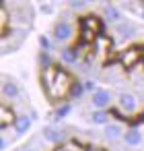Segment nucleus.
<instances>
[{
    "instance_id": "obj_1",
    "label": "nucleus",
    "mask_w": 144,
    "mask_h": 151,
    "mask_svg": "<svg viewBox=\"0 0 144 151\" xmlns=\"http://www.w3.org/2000/svg\"><path fill=\"white\" fill-rule=\"evenodd\" d=\"M72 35H74V25H72L70 21H58V23L54 25L52 40H54L56 44H66V42L72 40Z\"/></svg>"
},
{
    "instance_id": "obj_2",
    "label": "nucleus",
    "mask_w": 144,
    "mask_h": 151,
    "mask_svg": "<svg viewBox=\"0 0 144 151\" xmlns=\"http://www.w3.org/2000/svg\"><path fill=\"white\" fill-rule=\"evenodd\" d=\"M117 106H119V110L121 112H126V114H134L136 110H138V97L134 95V93H130V91H121L119 95H117Z\"/></svg>"
},
{
    "instance_id": "obj_3",
    "label": "nucleus",
    "mask_w": 144,
    "mask_h": 151,
    "mask_svg": "<svg viewBox=\"0 0 144 151\" xmlns=\"http://www.w3.org/2000/svg\"><path fill=\"white\" fill-rule=\"evenodd\" d=\"M91 104L95 110H105L109 104H111V91L105 89V87H99L93 95H91Z\"/></svg>"
},
{
    "instance_id": "obj_4",
    "label": "nucleus",
    "mask_w": 144,
    "mask_h": 151,
    "mask_svg": "<svg viewBox=\"0 0 144 151\" xmlns=\"http://www.w3.org/2000/svg\"><path fill=\"white\" fill-rule=\"evenodd\" d=\"M64 137L66 134H64V130L60 126H56V124H45L43 126V139L48 143H62Z\"/></svg>"
},
{
    "instance_id": "obj_5",
    "label": "nucleus",
    "mask_w": 144,
    "mask_h": 151,
    "mask_svg": "<svg viewBox=\"0 0 144 151\" xmlns=\"http://www.w3.org/2000/svg\"><path fill=\"white\" fill-rule=\"evenodd\" d=\"M126 132V128L119 124V122H109L107 126H103V134L107 141H115V139H121Z\"/></svg>"
},
{
    "instance_id": "obj_6",
    "label": "nucleus",
    "mask_w": 144,
    "mask_h": 151,
    "mask_svg": "<svg viewBox=\"0 0 144 151\" xmlns=\"http://www.w3.org/2000/svg\"><path fill=\"white\" fill-rule=\"evenodd\" d=\"M31 116L29 114H19L17 118H15V122H13V128H15V132L17 134H25L29 128H31Z\"/></svg>"
},
{
    "instance_id": "obj_7",
    "label": "nucleus",
    "mask_w": 144,
    "mask_h": 151,
    "mask_svg": "<svg viewBox=\"0 0 144 151\" xmlns=\"http://www.w3.org/2000/svg\"><path fill=\"white\" fill-rule=\"evenodd\" d=\"M21 95V87L17 81H4L2 83V97L4 99H17Z\"/></svg>"
},
{
    "instance_id": "obj_8",
    "label": "nucleus",
    "mask_w": 144,
    "mask_h": 151,
    "mask_svg": "<svg viewBox=\"0 0 144 151\" xmlns=\"http://www.w3.org/2000/svg\"><path fill=\"white\" fill-rule=\"evenodd\" d=\"M121 141H123L128 147H138V145H142V132H140L138 128H128V130L123 132Z\"/></svg>"
},
{
    "instance_id": "obj_9",
    "label": "nucleus",
    "mask_w": 144,
    "mask_h": 151,
    "mask_svg": "<svg viewBox=\"0 0 144 151\" xmlns=\"http://www.w3.org/2000/svg\"><path fill=\"white\" fill-rule=\"evenodd\" d=\"M113 31L117 33V37H132L134 33H136V27L130 23V21H119V23H115L113 25Z\"/></svg>"
},
{
    "instance_id": "obj_10",
    "label": "nucleus",
    "mask_w": 144,
    "mask_h": 151,
    "mask_svg": "<svg viewBox=\"0 0 144 151\" xmlns=\"http://www.w3.org/2000/svg\"><path fill=\"white\" fill-rule=\"evenodd\" d=\"M103 15H105V19H107L111 25H115V23L121 21V11H119L115 4H105V6H103Z\"/></svg>"
},
{
    "instance_id": "obj_11",
    "label": "nucleus",
    "mask_w": 144,
    "mask_h": 151,
    "mask_svg": "<svg viewBox=\"0 0 144 151\" xmlns=\"http://www.w3.org/2000/svg\"><path fill=\"white\" fill-rule=\"evenodd\" d=\"M89 120H91L93 126H107L109 124V114L105 110H93L91 116H89Z\"/></svg>"
},
{
    "instance_id": "obj_12",
    "label": "nucleus",
    "mask_w": 144,
    "mask_h": 151,
    "mask_svg": "<svg viewBox=\"0 0 144 151\" xmlns=\"http://www.w3.org/2000/svg\"><path fill=\"white\" fill-rule=\"evenodd\" d=\"M60 60L66 62V64H76L78 62V54L72 48H62L60 50Z\"/></svg>"
},
{
    "instance_id": "obj_13",
    "label": "nucleus",
    "mask_w": 144,
    "mask_h": 151,
    "mask_svg": "<svg viewBox=\"0 0 144 151\" xmlns=\"http://www.w3.org/2000/svg\"><path fill=\"white\" fill-rule=\"evenodd\" d=\"M37 44H39L41 52H50V50L54 48V40L48 37V35H39V37H37Z\"/></svg>"
},
{
    "instance_id": "obj_14",
    "label": "nucleus",
    "mask_w": 144,
    "mask_h": 151,
    "mask_svg": "<svg viewBox=\"0 0 144 151\" xmlns=\"http://www.w3.org/2000/svg\"><path fill=\"white\" fill-rule=\"evenodd\" d=\"M70 110H72L70 104H64V106L56 108V112H54V120H62V118H66V116L70 114Z\"/></svg>"
},
{
    "instance_id": "obj_15",
    "label": "nucleus",
    "mask_w": 144,
    "mask_h": 151,
    "mask_svg": "<svg viewBox=\"0 0 144 151\" xmlns=\"http://www.w3.org/2000/svg\"><path fill=\"white\" fill-rule=\"evenodd\" d=\"M39 13L50 17V15H54V13H56V6H54L52 2H41V4H39Z\"/></svg>"
},
{
    "instance_id": "obj_16",
    "label": "nucleus",
    "mask_w": 144,
    "mask_h": 151,
    "mask_svg": "<svg viewBox=\"0 0 144 151\" xmlns=\"http://www.w3.org/2000/svg\"><path fill=\"white\" fill-rule=\"evenodd\" d=\"M87 4H89L87 0H72V2H68V6H70L72 11H82Z\"/></svg>"
},
{
    "instance_id": "obj_17",
    "label": "nucleus",
    "mask_w": 144,
    "mask_h": 151,
    "mask_svg": "<svg viewBox=\"0 0 144 151\" xmlns=\"http://www.w3.org/2000/svg\"><path fill=\"white\" fill-rule=\"evenodd\" d=\"M50 62H52V58H50V54L48 52H41L39 54V64L45 68V66H50Z\"/></svg>"
},
{
    "instance_id": "obj_18",
    "label": "nucleus",
    "mask_w": 144,
    "mask_h": 151,
    "mask_svg": "<svg viewBox=\"0 0 144 151\" xmlns=\"http://www.w3.org/2000/svg\"><path fill=\"white\" fill-rule=\"evenodd\" d=\"M74 87H76V89H72V95H74V97L82 95V91H84V89H82V85H74Z\"/></svg>"
},
{
    "instance_id": "obj_19",
    "label": "nucleus",
    "mask_w": 144,
    "mask_h": 151,
    "mask_svg": "<svg viewBox=\"0 0 144 151\" xmlns=\"http://www.w3.org/2000/svg\"><path fill=\"white\" fill-rule=\"evenodd\" d=\"M140 17H142V21H144V6H142V11H140Z\"/></svg>"
},
{
    "instance_id": "obj_20",
    "label": "nucleus",
    "mask_w": 144,
    "mask_h": 151,
    "mask_svg": "<svg viewBox=\"0 0 144 151\" xmlns=\"http://www.w3.org/2000/svg\"><path fill=\"white\" fill-rule=\"evenodd\" d=\"M21 151H35V149H29V147H27V149H21Z\"/></svg>"
}]
</instances>
